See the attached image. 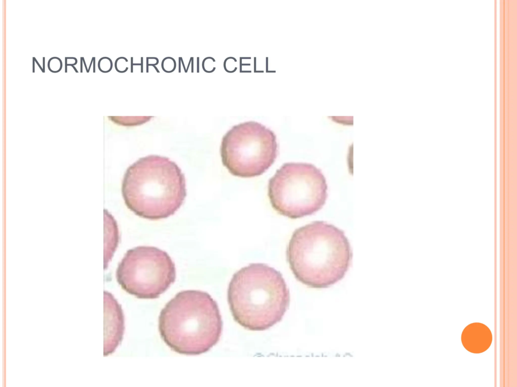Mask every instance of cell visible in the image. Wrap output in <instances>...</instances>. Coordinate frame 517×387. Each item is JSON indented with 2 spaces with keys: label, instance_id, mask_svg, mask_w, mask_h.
Masks as SVG:
<instances>
[{
  "label": "cell",
  "instance_id": "1",
  "mask_svg": "<svg viewBox=\"0 0 517 387\" xmlns=\"http://www.w3.org/2000/svg\"><path fill=\"white\" fill-rule=\"evenodd\" d=\"M352 257L344 232L322 221L296 229L286 249L287 261L296 279L315 288H327L341 280Z\"/></svg>",
  "mask_w": 517,
  "mask_h": 387
},
{
  "label": "cell",
  "instance_id": "2",
  "mask_svg": "<svg viewBox=\"0 0 517 387\" xmlns=\"http://www.w3.org/2000/svg\"><path fill=\"white\" fill-rule=\"evenodd\" d=\"M227 299L234 320L243 328L261 331L283 318L290 293L280 272L262 263L245 266L233 276Z\"/></svg>",
  "mask_w": 517,
  "mask_h": 387
},
{
  "label": "cell",
  "instance_id": "3",
  "mask_svg": "<svg viewBox=\"0 0 517 387\" xmlns=\"http://www.w3.org/2000/svg\"><path fill=\"white\" fill-rule=\"evenodd\" d=\"M122 193L126 206L135 215L152 220L166 218L183 203L185 179L181 169L169 158L149 155L127 168Z\"/></svg>",
  "mask_w": 517,
  "mask_h": 387
},
{
  "label": "cell",
  "instance_id": "4",
  "mask_svg": "<svg viewBox=\"0 0 517 387\" xmlns=\"http://www.w3.org/2000/svg\"><path fill=\"white\" fill-rule=\"evenodd\" d=\"M223 321L217 302L199 290L178 293L162 309L159 330L174 351L196 355L209 351L219 341Z\"/></svg>",
  "mask_w": 517,
  "mask_h": 387
},
{
  "label": "cell",
  "instance_id": "5",
  "mask_svg": "<svg viewBox=\"0 0 517 387\" xmlns=\"http://www.w3.org/2000/svg\"><path fill=\"white\" fill-rule=\"evenodd\" d=\"M327 190L321 170L307 163L284 164L268 183L272 207L291 219L311 215L321 209L327 199Z\"/></svg>",
  "mask_w": 517,
  "mask_h": 387
},
{
  "label": "cell",
  "instance_id": "6",
  "mask_svg": "<svg viewBox=\"0 0 517 387\" xmlns=\"http://www.w3.org/2000/svg\"><path fill=\"white\" fill-rule=\"evenodd\" d=\"M220 153L223 165L231 174L257 176L268 169L277 156L276 136L259 122L241 123L223 136Z\"/></svg>",
  "mask_w": 517,
  "mask_h": 387
},
{
  "label": "cell",
  "instance_id": "7",
  "mask_svg": "<svg viewBox=\"0 0 517 387\" xmlns=\"http://www.w3.org/2000/svg\"><path fill=\"white\" fill-rule=\"evenodd\" d=\"M116 278L129 294L140 299H155L175 282L176 268L165 251L139 246L126 252L117 268Z\"/></svg>",
  "mask_w": 517,
  "mask_h": 387
},
{
  "label": "cell",
  "instance_id": "8",
  "mask_svg": "<svg viewBox=\"0 0 517 387\" xmlns=\"http://www.w3.org/2000/svg\"><path fill=\"white\" fill-rule=\"evenodd\" d=\"M104 355L115 351L121 343L124 331V317L121 305L110 293L104 292Z\"/></svg>",
  "mask_w": 517,
  "mask_h": 387
},
{
  "label": "cell",
  "instance_id": "9",
  "mask_svg": "<svg viewBox=\"0 0 517 387\" xmlns=\"http://www.w3.org/2000/svg\"><path fill=\"white\" fill-rule=\"evenodd\" d=\"M492 336L489 329L485 325L475 322L468 325L463 330L461 341L464 347L469 352L480 353L490 347Z\"/></svg>",
  "mask_w": 517,
  "mask_h": 387
},
{
  "label": "cell",
  "instance_id": "10",
  "mask_svg": "<svg viewBox=\"0 0 517 387\" xmlns=\"http://www.w3.org/2000/svg\"><path fill=\"white\" fill-rule=\"evenodd\" d=\"M176 67L175 59L171 57H165L162 62V68L163 71L166 73L173 72Z\"/></svg>",
  "mask_w": 517,
  "mask_h": 387
},
{
  "label": "cell",
  "instance_id": "11",
  "mask_svg": "<svg viewBox=\"0 0 517 387\" xmlns=\"http://www.w3.org/2000/svg\"><path fill=\"white\" fill-rule=\"evenodd\" d=\"M98 67L99 70L101 72L108 73L110 72L112 69V61L109 57H103L99 60L98 63Z\"/></svg>",
  "mask_w": 517,
  "mask_h": 387
},
{
  "label": "cell",
  "instance_id": "12",
  "mask_svg": "<svg viewBox=\"0 0 517 387\" xmlns=\"http://www.w3.org/2000/svg\"><path fill=\"white\" fill-rule=\"evenodd\" d=\"M48 68L53 73H58L61 70L62 62L61 59L57 57L50 58L47 63Z\"/></svg>",
  "mask_w": 517,
  "mask_h": 387
},
{
  "label": "cell",
  "instance_id": "13",
  "mask_svg": "<svg viewBox=\"0 0 517 387\" xmlns=\"http://www.w3.org/2000/svg\"><path fill=\"white\" fill-rule=\"evenodd\" d=\"M116 60L117 61H118L120 63H121V64L120 65H118V66H115L116 70L118 72H120V73L125 72L128 70V67H125V65H123V63H124L125 62H128V60L125 57H120L116 59Z\"/></svg>",
  "mask_w": 517,
  "mask_h": 387
}]
</instances>
